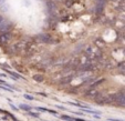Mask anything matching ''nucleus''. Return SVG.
<instances>
[{
    "label": "nucleus",
    "instance_id": "obj_15",
    "mask_svg": "<svg viewBox=\"0 0 125 121\" xmlns=\"http://www.w3.org/2000/svg\"><path fill=\"white\" fill-rule=\"evenodd\" d=\"M24 98H26V99H28V100H34V98L31 97V96H29V95H24Z\"/></svg>",
    "mask_w": 125,
    "mask_h": 121
},
{
    "label": "nucleus",
    "instance_id": "obj_8",
    "mask_svg": "<svg viewBox=\"0 0 125 121\" xmlns=\"http://www.w3.org/2000/svg\"><path fill=\"white\" fill-rule=\"evenodd\" d=\"M33 80L37 81V82H42L44 80V77L42 74H35V76H33Z\"/></svg>",
    "mask_w": 125,
    "mask_h": 121
},
{
    "label": "nucleus",
    "instance_id": "obj_2",
    "mask_svg": "<svg viewBox=\"0 0 125 121\" xmlns=\"http://www.w3.org/2000/svg\"><path fill=\"white\" fill-rule=\"evenodd\" d=\"M115 105H117V107H125V91L121 90L116 92Z\"/></svg>",
    "mask_w": 125,
    "mask_h": 121
},
{
    "label": "nucleus",
    "instance_id": "obj_5",
    "mask_svg": "<svg viewBox=\"0 0 125 121\" xmlns=\"http://www.w3.org/2000/svg\"><path fill=\"white\" fill-rule=\"evenodd\" d=\"M11 28H12V24H10V22L3 21L2 24H0V31L1 32H9V30Z\"/></svg>",
    "mask_w": 125,
    "mask_h": 121
},
{
    "label": "nucleus",
    "instance_id": "obj_4",
    "mask_svg": "<svg viewBox=\"0 0 125 121\" xmlns=\"http://www.w3.org/2000/svg\"><path fill=\"white\" fill-rule=\"evenodd\" d=\"M10 38H11V36H10L9 32H2L0 35V43L1 45H6V43L9 42Z\"/></svg>",
    "mask_w": 125,
    "mask_h": 121
},
{
    "label": "nucleus",
    "instance_id": "obj_18",
    "mask_svg": "<svg viewBox=\"0 0 125 121\" xmlns=\"http://www.w3.org/2000/svg\"><path fill=\"white\" fill-rule=\"evenodd\" d=\"M110 121H123V120H120V119H110Z\"/></svg>",
    "mask_w": 125,
    "mask_h": 121
},
{
    "label": "nucleus",
    "instance_id": "obj_10",
    "mask_svg": "<svg viewBox=\"0 0 125 121\" xmlns=\"http://www.w3.org/2000/svg\"><path fill=\"white\" fill-rule=\"evenodd\" d=\"M117 69H120V70H124L125 71V61H121L120 63H117Z\"/></svg>",
    "mask_w": 125,
    "mask_h": 121
},
{
    "label": "nucleus",
    "instance_id": "obj_11",
    "mask_svg": "<svg viewBox=\"0 0 125 121\" xmlns=\"http://www.w3.org/2000/svg\"><path fill=\"white\" fill-rule=\"evenodd\" d=\"M6 71L8 72V73L9 74H11L12 77H14V78H22L21 76H20V74H18V73H14V72H12V71H9V70H6Z\"/></svg>",
    "mask_w": 125,
    "mask_h": 121
},
{
    "label": "nucleus",
    "instance_id": "obj_14",
    "mask_svg": "<svg viewBox=\"0 0 125 121\" xmlns=\"http://www.w3.org/2000/svg\"><path fill=\"white\" fill-rule=\"evenodd\" d=\"M65 5L68 6V7H71V6L73 5V1H72V0H65Z\"/></svg>",
    "mask_w": 125,
    "mask_h": 121
},
{
    "label": "nucleus",
    "instance_id": "obj_12",
    "mask_svg": "<svg viewBox=\"0 0 125 121\" xmlns=\"http://www.w3.org/2000/svg\"><path fill=\"white\" fill-rule=\"evenodd\" d=\"M61 118L63 119V120H68V121H75L74 118H71V117H69V116H62Z\"/></svg>",
    "mask_w": 125,
    "mask_h": 121
},
{
    "label": "nucleus",
    "instance_id": "obj_1",
    "mask_svg": "<svg viewBox=\"0 0 125 121\" xmlns=\"http://www.w3.org/2000/svg\"><path fill=\"white\" fill-rule=\"evenodd\" d=\"M37 40L40 41L41 43H47V45H51V43L54 42V39L53 37L48 35V33H42V35H39L37 37Z\"/></svg>",
    "mask_w": 125,
    "mask_h": 121
},
{
    "label": "nucleus",
    "instance_id": "obj_6",
    "mask_svg": "<svg viewBox=\"0 0 125 121\" xmlns=\"http://www.w3.org/2000/svg\"><path fill=\"white\" fill-rule=\"evenodd\" d=\"M73 78H74L73 74H69V76L62 77L61 80H60V83H62V85H68V83H70L71 81H72V79Z\"/></svg>",
    "mask_w": 125,
    "mask_h": 121
},
{
    "label": "nucleus",
    "instance_id": "obj_16",
    "mask_svg": "<svg viewBox=\"0 0 125 121\" xmlns=\"http://www.w3.org/2000/svg\"><path fill=\"white\" fill-rule=\"evenodd\" d=\"M30 116H32V117H35V118H37V117H39V113H32V112H30Z\"/></svg>",
    "mask_w": 125,
    "mask_h": 121
},
{
    "label": "nucleus",
    "instance_id": "obj_3",
    "mask_svg": "<svg viewBox=\"0 0 125 121\" xmlns=\"http://www.w3.org/2000/svg\"><path fill=\"white\" fill-rule=\"evenodd\" d=\"M84 95H85V97H87V98H93V99H95L100 93L95 88H89L86 91H85Z\"/></svg>",
    "mask_w": 125,
    "mask_h": 121
},
{
    "label": "nucleus",
    "instance_id": "obj_13",
    "mask_svg": "<svg viewBox=\"0 0 125 121\" xmlns=\"http://www.w3.org/2000/svg\"><path fill=\"white\" fill-rule=\"evenodd\" d=\"M20 108H21L22 110H26V111H29V110H31V107H29V106H26V105H20Z\"/></svg>",
    "mask_w": 125,
    "mask_h": 121
},
{
    "label": "nucleus",
    "instance_id": "obj_17",
    "mask_svg": "<svg viewBox=\"0 0 125 121\" xmlns=\"http://www.w3.org/2000/svg\"><path fill=\"white\" fill-rule=\"evenodd\" d=\"M3 21H5V18H3V17H2V16H0V24H2V22H3Z\"/></svg>",
    "mask_w": 125,
    "mask_h": 121
},
{
    "label": "nucleus",
    "instance_id": "obj_9",
    "mask_svg": "<svg viewBox=\"0 0 125 121\" xmlns=\"http://www.w3.org/2000/svg\"><path fill=\"white\" fill-rule=\"evenodd\" d=\"M95 46L99 48L104 47V41L102 40V39H97V40H95Z\"/></svg>",
    "mask_w": 125,
    "mask_h": 121
},
{
    "label": "nucleus",
    "instance_id": "obj_7",
    "mask_svg": "<svg viewBox=\"0 0 125 121\" xmlns=\"http://www.w3.org/2000/svg\"><path fill=\"white\" fill-rule=\"evenodd\" d=\"M94 101L96 102L97 105L104 106V105H105V96H101V95H99V96H97V97L94 99Z\"/></svg>",
    "mask_w": 125,
    "mask_h": 121
},
{
    "label": "nucleus",
    "instance_id": "obj_19",
    "mask_svg": "<svg viewBox=\"0 0 125 121\" xmlns=\"http://www.w3.org/2000/svg\"><path fill=\"white\" fill-rule=\"evenodd\" d=\"M124 37H125V35H124Z\"/></svg>",
    "mask_w": 125,
    "mask_h": 121
}]
</instances>
